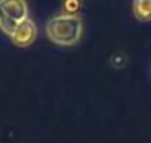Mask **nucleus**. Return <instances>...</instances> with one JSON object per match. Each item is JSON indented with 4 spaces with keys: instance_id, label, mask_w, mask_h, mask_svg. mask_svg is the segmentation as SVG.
<instances>
[{
    "instance_id": "f257e3e1",
    "label": "nucleus",
    "mask_w": 151,
    "mask_h": 143,
    "mask_svg": "<svg viewBox=\"0 0 151 143\" xmlns=\"http://www.w3.org/2000/svg\"><path fill=\"white\" fill-rule=\"evenodd\" d=\"M82 20L74 14H62L50 18L46 24V33L50 40L58 45H73L80 39Z\"/></svg>"
},
{
    "instance_id": "f03ea898",
    "label": "nucleus",
    "mask_w": 151,
    "mask_h": 143,
    "mask_svg": "<svg viewBox=\"0 0 151 143\" xmlns=\"http://www.w3.org/2000/svg\"><path fill=\"white\" fill-rule=\"evenodd\" d=\"M0 11L17 23L27 20L28 15L25 0H0Z\"/></svg>"
},
{
    "instance_id": "7ed1b4c3",
    "label": "nucleus",
    "mask_w": 151,
    "mask_h": 143,
    "mask_svg": "<svg viewBox=\"0 0 151 143\" xmlns=\"http://www.w3.org/2000/svg\"><path fill=\"white\" fill-rule=\"evenodd\" d=\"M36 33H37V28H36V24L31 21V20H24L18 24L17 30L14 31V34L11 36L12 40L18 45V46H27L30 45L34 37H36Z\"/></svg>"
},
{
    "instance_id": "20e7f679",
    "label": "nucleus",
    "mask_w": 151,
    "mask_h": 143,
    "mask_svg": "<svg viewBox=\"0 0 151 143\" xmlns=\"http://www.w3.org/2000/svg\"><path fill=\"white\" fill-rule=\"evenodd\" d=\"M133 14L141 21L151 20V0H133Z\"/></svg>"
},
{
    "instance_id": "39448f33",
    "label": "nucleus",
    "mask_w": 151,
    "mask_h": 143,
    "mask_svg": "<svg viewBox=\"0 0 151 143\" xmlns=\"http://www.w3.org/2000/svg\"><path fill=\"white\" fill-rule=\"evenodd\" d=\"M18 24H19V23H17L15 20L9 18L8 15H5L2 11H0V28H2L5 33H8L9 36H12L14 31L17 30Z\"/></svg>"
},
{
    "instance_id": "423d86ee",
    "label": "nucleus",
    "mask_w": 151,
    "mask_h": 143,
    "mask_svg": "<svg viewBox=\"0 0 151 143\" xmlns=\"http://www.w3.org/2000/svg\"><path fill=\"white\" fill-rule=\"evenodd\" d=\"M111 61H113V64H114L116 67H120V66H123V64L126 63L124 55H122V54H116V55H113Z\"/></svg>"
}]
</instances>
